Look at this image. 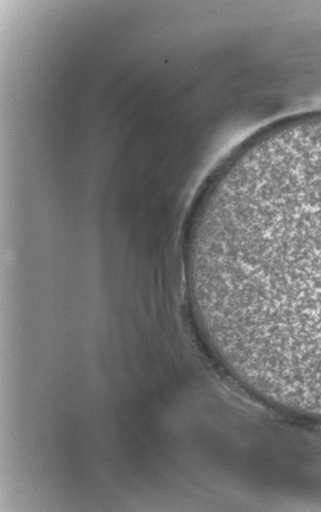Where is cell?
<instances>
[{"label": "cell", "mask_w": 321, "mask_h": 512, "mask_svg": "<svg viewBox=\"0 0 321 512\" xmlns=\"http://www.w3.org/2000/svg\"><path fill=\"white\" fill-rule=\"evenodd\" d=\"M185 266L230 371L256 395L321 415V130L224 173L192 217Z\"/></svg>", "instance_id": "6da1fadb"}]
</instances>
